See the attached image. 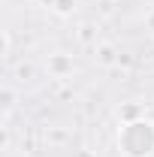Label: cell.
I'll list each match as a JSON object with an SVG mask.
<instances>
[{
  "label": "cell",
  "mask_w": 154,
  "mask_h": 157,
  "mask_svg": "<svg viewBox=\"0 0 154 157\" xmlns=\"http://www.w3.org/2000/svg\"><path fill=\"white\" fill-rule=\"evenodd\" d=\"M48 3V9L55 12V15H60V18H67V15H73L79 6V0H45Z\"/></svg>",
  "instance_id": "cell-3"
},
{
  "label": "cell",
  "mask_w": 154,
  "mask_h": 157,
  "mask_svg": "<svg viewBox=\"0 0 154 157\" xmlns=\"http://www.w3.org/2000/svg\"><path fill=\"white\" fill-rule=\"evenodd\" d=\"M118 151L121 157H154V121L136 118L118 127Z\"/></svg>",
  "instance_id": "cell-1"
},
{
  "label": "cell",
  "mask_w": 154,
  "mask_h": 157,
  "mask_svg": "<svg viewBox=\"0 0 154 157\" xmlns=\"http://www.w3.org/2000/svg\"><path fill=\"white\" fill-rule=\"evenodd\" d=\"M145 30H148V33L154 36V6L148 9V12H145Z\"/></svg>",
  "instance_id": "cell-6"
},
{
  "label": "cell",
  "mask_w": 154,
  "mask_h": 157,
  "mask_svg": "<svg viewBox=\"0 0 154 157\" xmlns=\"http://www.w3.org/2000/svg\"><path fill=\"white\" fill-rule=\"evenodd\" d=\"M97 60H100L103 67H112V63H115V48H112V45H100V48H97Z\"/></svg>",
  "instance_id": "cell-5"
},
{
  "label": "cell",
  "mask_w": 154,
  "mask_h": 157,
  "mask_svg": "<svg viewBox=\"0 0 154 157\" xmlns=\"http://www.w3.org/2000/svg\"><path fill=\"white\" fill-rule=\"evenodd\" d=\"M118 118H121V124H127V121H136V118H145V112H142V106H124L118 112Z\"/></svg>",
  "instance_id": "cell-4"
},
{
  "label": "cell",
  "mask_w": 154,
  "mask_h": 157,
  "mask_svg": "<svg viewBox=\"0 0 154 157\" xmlns=\"http://www.w3.org/2000/svg\"><path fill=\"white\" fill-rule=\"evenodd\" d=\"M45 70H48V76L55 78H67L73 76V70H76V63L70 55H64V52H55V55H48V63H45Z\"/></svg>",
  "instance_id": "cell-2"
}]
</instances>
